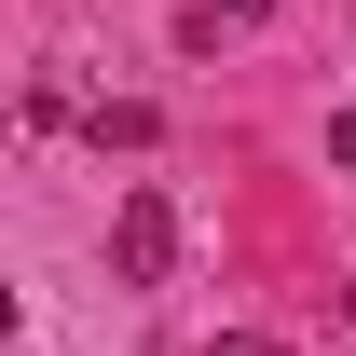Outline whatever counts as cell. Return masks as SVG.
<instances>
[{
  "label": "cell",
  "instance_id": "cell-2",
  "mask_svg": "<svg viewBox=\"0 0 356 356\" xmlns=\"http://www.w3.org/2000/svg\"><path fill=\"white\" fill-rule=\"evenodd\" d=\"M329 165H343V178H356V110H329Z\"/></svg>",
  "mask_w": 356,
  "mask_h": 356
},
{
  "label": "cell",
  "instance_id": "cell-3",
  "mask_svg": "<svg viewBox=\"0 0 356 356\" xmlns=\"http://www.w3.org/2000/svg\"><path fill=\"white\" fill-rule=\"evenodd\" d=\"M206 356H288V343H261V329H220V343H206Z\"/></svg>",
  "mask_w": 356,
  "mask_h": 356
},
{
  "label": "cell",
  "instance_id": "cell-4",
  "mask_svg": "<svg viewBox=\"0 0 356 356\" xmlns=\"http://www.w3.org/2000/svg\"><path fill=\"white\" fill-rule=\"evenodd\" d=\"M329 315H343V329H356V274H343V288H329Z\"/></svg>",
  "mask_w": 356,
  "mask_h": 356
},
{
  "label": "cell",
  "instance_id": "cell-5",
  "mask_svg": "<svg viewBox=\"0 0 356 356\" xmlns=\"http://www.w3.org/2000/svg\"><path fill=\"white\" fill-rule=\"evenodd\" d=\"M220 14H274V0H220Z\"/></svg>",
  "mask_w": 356,
  "mask_h": 356
},
{
  "label": "cell",
  "instance_id": "cell-1",
  "mask_svg": "<svg viewBox=\"0 0 356 356\" xmlns=\"http://www.w3.org/2000/svg\"><path fill=\"white\" fill-rule=\"evenodd\" d=\"M110 274H124V288H165L178 274V192L165 178H137L124 206H110Z\"/></svg>",
  "mask_w": 356,
  "mask_h": 356
}]
</instances>
